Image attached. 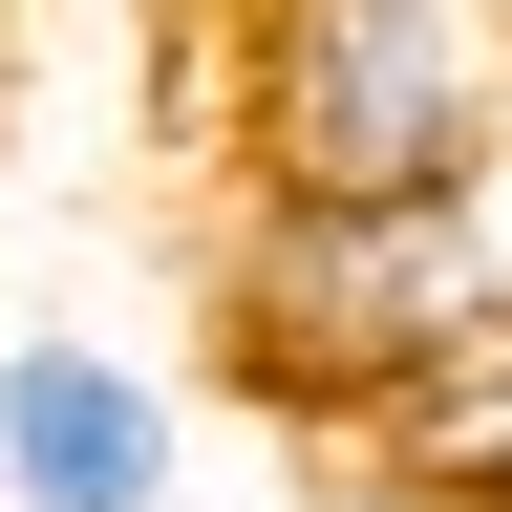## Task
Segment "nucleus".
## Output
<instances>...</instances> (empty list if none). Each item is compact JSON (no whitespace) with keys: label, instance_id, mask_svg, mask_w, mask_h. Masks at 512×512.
Masks as SVG:
<instances>
[{"label":"nucleus","instance_id":"1","mask_svg":"<svg viewBox=\"0 0 512 512\" xmlns=\"http://www.w3.org/2000/svg\"><path fill=\"white\" fill-rule=\"evenodd\" d=\"M512 107V0H192L171 128H214L256 192H470Z\"/></svg>","mask_w":512,"mask_h":512},{"label":"nucleus","instance_id":"4","mask_svg":"<svg viewBox=\"0 0 512 512\" xmlns=\"http://www.w3.org/2000/svg\"><path fill=\"white\" fill-rule=\"evenodd\" d=\"M320 448H342L384 512H512V299H491V320H448L406 384H363Z\"/></svg>","mask_w":512,"mask_h":512},{"label":"nucleus","instance_id":"3","mask_svg":"<svg viewBox=\"0 0 512 512\" xmlns=\"http://www.w3.org/2000/svg\"><path fill=\"white\" fill-rule=\"evenodd\" d=\"M171 384L86 342V320H22L0 342V512H171Z\"/></svg>","mask_w":512,"mask_h":512},{"label":"nucleus","instance_id":"2","mask_svg":"<svg viewBox=\"0 0 512 512\" xmlns=\"http://www.w3.org/2000/svg\"><path fill=\"white\" fill-rule=\"evenodd\" d=\"M214 363L256 384L278 427H342L363 384H406L448 320H491V235H470V192H256L235 171V214H214Z\"/></svg>","mask_w":512,"mask_h":512},{"label":"nucleus","instance_id":"5","mask_svg":"<svg viewBox=\"0 0 512 512\" xmlns=\"http://www.w3.org/2000/svg\"><path fill=\"white\" fill-rule=\"evenodd\" d=\"M470 235H491V299H512V107H491V150H470Z\"/></svg>","mask_w":512,"mask_h":512}]
</instances>
